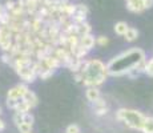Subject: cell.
<instances>
[{"mask_svg": "<svg viewBox=\"0 0 153 133\" xmlns=\"http://www.w3.org/2000/svg\"><path fill=\"white\" fill-rule=\"evenodd\" d=\"M76 12L88 15V13H89V10H88V7H87V5H84V4H76Z\"/></svg>", "mask_w": 153, "mask_h": 133, "instance_id": "obj_23", "label": "cell"}, {"mask_svg": "<svg viewBox=\"0 0 153 133\" xmlns=\"http://www.w3.org/2000/svg\"><path fill=\"white\" fill-rule=\"evenodd\" d=\"M95 44H96V39L91 33L89 35H84V36H80V45L83 47V48L91 51V49L95 47Z\"/></svg>", "mask_w": 153, "mask_h": 133, "instance_id": "obj_8", "label": "cell"}, {"mask_svg": "<svg viewBox=\"0 0 153 133\" xmlns=\"http://www.w3.org/2000/svg\"><path fill=\"white\" fill-rule=\"evenodd\" d=\"M80 72L84 75L83 84L85 87H100L101 84H104L107 77L109 76L107 65L97 59L84 60Z\"/></svg>", "mask_w": 153, "mask_h": 133, "instance_id": "obj_2", "label": "cell"}, {"mask_svg": "<svg viewBox=\"0 0 153 133\" xmlns=\"http://www.w3.org/2000/svg\"><path fill=\"white\" fill-rule=\"evenodd\" d=\"M29 133H32V132H29Z\"/></svg>", "mask_w": 153, "mask_h": 133, "instance_id": "obj_31", "label": "cell"}, {"mask_svg": "<svg viewBox=\"0 0 153 133\" xmlns=\"http://www.w3.org/2000/svg\"><path fill=\"white\" fill-rule=\"evenodd\" d=\"M143 133H153V116H146L141 128Z\"/></svg>", "mask_w": 153, "mask_h": 133, "instance_id": "obj_11", "label": "cell"}, {"mask_svg": "<svg viewBox=\"0 0 153 133\" xmlns=\"http://www.w3.org/2000/svg\"><path fill=\"white\" fill-rule=\"evenodd\" d=\"M145 73L148 76H151V77H153V57L149 59V60L146 61V64H145Z\"/></svg>", "mask_w": 153, "mask_h": 133, "instance_id": "obj_16", "label": "cell"}, {"mask_svg": "<svg viewBox=\"0 0 153 133\" xmlns=\"http://www.w3.org/2000/svg\"><path fill=\"white\" fill-rule=\"evenodd\" d=\"M5 12H7V10H5V7H4V5H1V4H0V17H1L5 13Z\"/></svg>", "mask_w": 153, "mask_h": 133, "instance_id": "obj_29", "label": "cell"}, {"mask_svg": "<svg viewBox=\"0 0 153 133\" xmlns=\"http://www.w3.org/2000/svg\"><path fill=\"white\" fill-rule=\"evenodd\" d=\"M29 105L27 104V103L24 101V100H20L19 103H17L16 108H15V112H20V113H25V112H29Z\"/></svg>", "mask_w": 153, "mask_h": 133, "instance_id": "obj_14", "label": "cell"}, {"mask_svg": "<svg viewBox=\"0 0 153 133\" xmlns=\"http://www.w3.org/2000/svg\"><path fill=\"white\" fill-rule=\"evenodd\" d=\"M73 79H75L76 82H83L84 81V75L81 72H76V73H73Z\"/></svg>", "mask_w": 153, "mask_h": 133, "instance_id": "obj_27", "label": "cell"}, {"mask_svg": "<svg viewBox=\"0 0 153 133\" xmlns=\"http://www.w3.org/2000/svg\"><path fill=\"white\" fill-rule=\"evenodd\" d=\"M17 129H19L20 133H29V132H32V125H28V124L23 123L22 125L17 126Z\"/></svg>", "mask_w": 153, "mask_h": 133, "instance_id": "obj_20", "label": "cell"}, {"mask_svg": "<svg viewBox=\"0 0 153 133\" xmlns=\"http://www.w3.org/2000/svg\"><path fill=\"white\" fill-rule=\"evenodd\" d=\"M93 106L96 108H101V106H107V103H105V100L102 99V97H100V99H97L95 103H93Z\"/></svg>", "mask_w": 153, "mask_h": 133, "instance_id": "obj_25", "label": "cell"}, {"mask_svg": "<svg viewBox=\"0 0 153 133\" xmlns=\"http://www.w3.org/2000/svg\"><path fill=\"white\" fill-rule=\"evenodd\" d=\"M76 24V23H75ZM76 29H77V35L79 36H84V35H89L91 31H92V27H91L89 23L83 22V23H77L76 24Z\"/></svg>", "mask_w": 153, "mask_h": 133, "instance_id": "obj_10", "label": "cell"}, {"mask_svg": "<svg viewBox=\"0 0 153 133\" xmlns=\"http://www.w3.org/2000/svg\"><path fill=\"white\" fill-rule=\"evenodd\" d=\"M145 117L146 116H144L141 112L136 111V109L120 108L116 112V119L121 121V123H124L128 128L134 129V131H141Z\"/></svg>", "mask_w": 153, "mask_h": 133, "instance_id": "obj_3", "label": "cell"}, {"mask_svg": "<svg viewBox=\"0 0 153 133\" xmlns=\"http://www.w3.org/2000/svg\"><path fill=\"white\" fill-rule=\"evenodd\" d=\"M4 7H5V10H7L8 12H11V11H12L13 8L16 7V3L12 1V0H8V1H5V5H4Z\"/></svg>", "mask_w": 153, "mask_h": 133, "instance_id": "obj_26", "label": "cell"}, {"mask_svg": "<svg viewBox=\"0 0 153 133\" xmlns=\"http://www.w3.org/2000/svg\"><path fill=\"white\" fill-rule=\"evenodd\" d=\"M23 100H24L25 103L29 105V108H35L37 104H39V99H37V96H36V93L35 92H32V91H27L25 92V94L23 96Z\"/></svg>", "mask_w": 153, "mask_h": 133, "instance_id": "obj_9", "label": "cell"}, {"mask_svg": "<svg viewBox=\"0 0 153 133\" xmlns=\"http://www.w3.org/2000/svg\"><path fill=\"white\" fill-rule=\"evenodd\" d=\"M15 72L20 76V79L24 80L27 84H29V82H33L35 80H36L37 76H39V75H37V72H36V68H35V63L32 64V65H25V67L15 68Z\"/></svg>", "mask_w": 153, "mask_h": 133, "instance_id": "obj_4", "label": "cell"}, {"mask_svg": "<svg viewBox=\"0 0 153 133\" xmlns=\"http://www.w3.org/2000/svg\"><path fill=\"white\" fill-rule=\"evenodd\" d=\"M12 120H13V123H15V125L16 126L22 125V124L24 123V120H23V113H20V112H15Z\"/></svg>", "mask_w": 153, "mask_h": 133, "instance_id": "obj_15", "label": "cell"}, {"mask_svg": "<svg viewBox=\"0 0 153 133\" xmlns=\"http://www.w3.org/2000/svg\"><path fill=\"white\" fill-rule=\"evenodd\" d=\"M126 8L128 11L133 13H141L145 11V5H144V0H131L126 1Z\"/></svg>", "mask_w": 153, "mask_h": 133, "instance_id": "obj_6", "label": "cell"}, {"mask_svg": "<svg viewBox=\"0 0 153 133\" xmlns=\"http://www.w3.org/2000/svg\"><path fill=\"white\" fill-rule=\"evenodd\" d=\"M146 61L145 52L140 48H131L113 57L107 64L109 76H124L128 75L132 69L137 68L140 64Z\"/></svg>", "mask_w": 153, "mask_h": 133, "instance_id": "obj_1", "label": "cell"}, {"mask_svg": "<svg viewBox=\"0 0 153 133\" xmlns=\"http://www.w3.org/2000/svg\"><path fill=\"white\" fill-rule=\"evenodd\" d=\"M128 29H129V27L125 22H119L114 24V32H116V35H120V36H124Z\"/></svg>", "mask_w": 153, "mask_h": 133, "instance_id": "obj_13", "label": "cell"}, {"mask_svg": "<svg viewBox=\"0 0 153 133\" xmlns=\"http://www.w3.org/2000/svg\"><path fill=\"white\" fill-rule=\"evenodd\" d=\"M20 100L22 99H12V97H7V108L8 109H13L15 111V108H16L17 103H19Z\"/></svg>", "mask_w": 153, "mask_h": 133, "instance_id": "obj_17", "label": "cell"}, {"mask_svg": "<svg viewBox=\"0 0 153 133\" xmlns=\"http://www.w3.org/2000/svg\"><path fill=\"white\" fill-rule=\"evenodd\" d=\"M125 40L128 41V43H133L134 40H137V37H139V31H137L136 28H132V27H129V29L126 31V33L124 35Z\"/></svg>", "mask_w": 153, "mask_h": 133, "instance_id": "obj_12", "label": "cell"}, {"mask_svg": "<svg viewBox=\"0 0 153 133\" xmlns=\"http://www.w3.org/2000/svg\"><path fill=\"white\" fill-rule=\"evenodd\" d=\"M96 116H104L108 113V106H101V108H96L95 109Z\"/></svg>", "mask_w": 153, "mask_h": 133, "instance_id": "obj_24", "label": "cell"}, {"mask_svg": "<svg viewBox=\"0 0 153 133\" xmlns=\"http://www.w3.org/2000/svg\"><path fill=\"white\" fill-rule=\"evenodd\" d=\"M85 97L89 103H95L97 99L101 97V93H100L99 87H87V91H85Z\"/></svg>", "mask_w": 153, "mask_h": 133, "instance_id": "obj_7", "label": "cell"}, {"mask_svg": "<svg viewBox=\"0 0 153 133\" xmlns=\"http://www.w3.org/2000/svg\"><path fill=\"white\" fill-rule=\"evenodd\" d=\"M0 114H1V108H0Z\"/></svg>", "mask_w": 153, "mask_h": 133, "instance_id": "obj_30", "label": "cell"}, {"mask_svg": "<svg viewBox=\"0 0 153 133\" xmlns=\"http://www.w3.org/2000/svg\"><path fill=\"white\" fill-rule=\"evenodd\" d=\"M65 133H80V128H79V125H76V124H71V125L67 126Z\"/></svg>", "mask_w": 153, "mask_h": 133, "instance_id": "obj_22", "label": "cell"}, {"mask_svg": "<svg viewBox=\"0 0 153 133\" xmlns=\"http://www.w3.org/2000/svg\"><path fill=\"white\" fill-rule=\"evenodd\" d=\"M144 5H145V10H151L153 7V0H144Z\"/></svg>", "mask_w": 153, "mask_h": 133, "instance_id": "obj_28", "label": "cell"}, {"mask_svg": "<svg viewBox=\"0 0 153 133\" xmlns=\"http://www.w3.org/2000/svg\"><path fill=\"white\" fill-rule=\"evenodd\" d=\"M23 120H24V123L28 124V125H33L35 117L32 116V113H29V112H25V113H23Z\"/></svg>", "mask_w": 153, "mask_h": 133, "instance_id": "obj_18", "label": "cell"}, {"mask_svg": "<svg viewBox=\"0 0 153 133\" xmlns=\"http://www.w3.org/2000/svg\"><path fill=\"white\" fill-rule=\"evenodd\" d=\"M53 73H55V69H47V71H44V72L40 73L39 77L42 80H48L52 75H53Z\"/></svg>", "mask_w": 153, "mask_h": 133, "instance_id": "obj_21", "label": "cell"}, {"mask_svg": "<svg viewBox=\"0 0 153 133\" xmlns=\"http://www.w3.org/2000/svg\"><path fill=\"white\" fill-rule=\"evenodd\" d=\"M28 89L29 88H28L27 84H19V85H16V87L11 88V89L8 91L7 97H12V99H23V96H24Z\"/></svg>", "mask_w": 153, "mask_h": 133, "instance_id": "obj_5", "label": "cell"}, {"mask_svg": "<svg viewBox=\"0 0 153 133\" xmlns=\"http://www.w3.org/2000/svg\"><path fill=\"white\" fill-rule=\"evenodd\" d=\"M108 43H109V39H108L107 36L96 37V44H97L99 47H105V45H108Z\"/></svg>", "mask_w": 153, "mask_h": 133, "instance_id": "obj_19", "label": "cell"}]
</instances>
